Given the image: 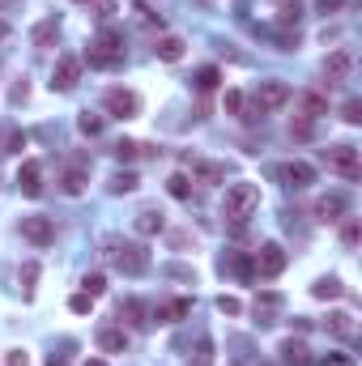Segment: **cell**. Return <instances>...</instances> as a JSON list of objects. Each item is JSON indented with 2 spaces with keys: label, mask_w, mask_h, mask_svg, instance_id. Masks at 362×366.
<instances>
[{
  "label": "cell",
  "mask_w": 362,
  "mask_h": 366,
  "mask_svg": "<svg viewBox=\"0 0 362 366\" xmlns=\"http://www.w3.org/2000/svg\"><path fill=\"white\" fill-rule=\"evenodd\" d=\"M260 209V187L256 183H230L222 196V217L230 226H248Z\"/></svg>",
  "instance_id": "obj_1"
},
{
  "label": "cell",
  "mask_w": 362,
  "mask_h": 366,
  "mask_svg": "<svg viewBox=\"0 0 362 366\" xmlns=\"http://www.w3.org/2000/svg\"><path fill=\"white\" fill-rule=\"evenodd\" d=\"M81 64L103 68V72L119 68V64H124V34H119L115 26H103V30H99V39L90 43V52H86V60H81Z\"/></svg>",
  "instance_id": "obj_2"
},
{
  "label": "cell",
  "mask_w": 362,
  "mask_h": 366,
  "mask_svg": "<svg viewBox=\"0 0 362 366\" xmlns=\"http://www.w3.org/2000/svg\"><path fill=\"white\" fill-rule=\"evenodd\" d=\"M107 260H111L115 273H124V277H141V273H150V252H145V243L111 238V243H107Z\"/></svg>",
  "instance_id": "obj_3"
},
{
  "label": "cell",
  "mask_w": 362,
  "mask_h": 366,
  "mask_svg": "<svg viewBox=\"0 0 362 366\" xmlns=\"http://www.w3.org/2000/svg\"><path fill=\"white\" fill-rule=\"evenodd\" d=\"M324 162H328V170L332 175H341V179H362V158H358V150L354 145H328L324 150Z\"/></svg>",
  "instance_id": "obj_4"
},
{
  "label": "cell",
  "mask_w": 362,
  "mask_h": 366,
  "mask_svg": "<svg viewBox=\"0 0 362 366\" xmlns=\"http://www.w3.org/2000/svg\"><path fill=\"white\" fill-rule=\"evenodd\" d=\"M252 264H256L260 281H273V277L285 273V247H281V243H264V247L252 256Z\"/></svg>",
  "instance_id": "obj_5"
},
{
  "label": "cell",
  "mask_w": 362,
  "mask_h": 366,
  "mask_svg": "<svg viewBox=\"0 0 362 366\" xmlns=\"http://www.w3.org/2000/svg\"><path fill=\"white\" fill-rule=\"evenodd\" d=\"M103 107H107L111 119H137L141 115V94L137 90H107Z\"/></svg>",
  "instance_id": "obj_6"
},
{
  "label": "cell",
  "mask_w": 362,
  "mask_h": 366,
  "mask_svg": "<svg viewBox=\"0 0 362 366\" xmlns=\"http://www.w3.org/2000/svg\"><path fill=\"white\" fill-rule=\"evenodd\" d=\"M290 99H294V90H290L285 81H260V85H256V99H252V103H256L264 115H269V111H281Z\"/></svg>",
  "instance_id": "obj_7"
},
{
  "label": "cell",
  "mask_w": 362,
  "mask_h": 366,
  "mask_svg": "<svg viewBox=\"0 0 362 366\" xmlns=\"http://www.w3.org/2000/svg\"><path fill=\"white\" fill-rule=\"evenodd\" d=\"M21 238L34 243V247H52V243H56V222H52V217H39V213L21 217Z\"/></svg>",
  "instance_id": "obj_8"
},
{
  "label": "cell",
  "mask_w": 362,
  "mask_h": 366,
  "mask_svg": "<svg viewBox=\"0 0 362 366\" xmlns=\"http://www.w3.org/2000/svg\"><path fill=\"white\" fill-rule=\"evenodd\" d=\"M77 81H81V60H77V56H60L56 68H52V81H47V85H52L56 94H68Z\"/></svg>",
  "instance_id": "obj_9"
},
{
  "label": "cell",
  "mask_w": 362,
  "mask_h": 366,
  "mask_svg": "<svg viewBox=\"0 0 362 366\" xmlns=\"http://www.w3.org/2000/svg\"><path fill=\"white\" fill-rule=\"evenodd\" d=\"M277 179L285 183V187H294V192H303V187H311V183H316V166H311V162H281L277 166Z\"/></svg>",
  "instance_id": "obj_10"
},
{
  "label": "cell",
  "mask_w": 362,
  "mask_h": 366,
  "mask_svg": "<svg viewBox=\"0 0 362 366\" xmlns=\"http://www.w3.org/2000/svg\"><path fill=\"white\" fill-rule=\"evenodd\" d=\"M64 192H68V196H81V192H86V183H90V158L86 154H77V158H72L68 166H64Z\"/></svg>",
  "instance_id": "obj_11"
},
{
  "label": "cell",
  "mask_w": 362,
  "mask_h": 366,
  "mask_svg": "<svg viewBox=\"0 0 362 366\" xmlns=\"http://www.w3.org/2000/svg\"><path fill=\"white\" fill-rule=\"evenodd\" d=\"M17 187H21V196H43V162H21L17 170Z\"/></svg>",
  "instance_id": "obj_12"
},
{
  "label": "cell",
  "mask_w": 362,
  "mask_h": 366,
  "mask_svg": "<svg viewBox=\"0 0 362 366\" xmlns=\"http://www.w3.org/2000/svg\"><path fill=\"white\" fill-rule=\"evenodd\" d=\"M299 115L316 124L320 115H328V94H324V90H303V94H299Z\"/></svg>",
  "instance_id": "obj_13"
},
{
  "label": "cell",
  "mask_w": 362,
  "mask_h": 366,
  "mask_svg": "<svg viewBox=\"0 0 362 366\" xmlns=\"http://www.w3.org/2000/svg\"><path fill=\"white\" fill-rule=\"evenodd\" d=\"M345 209H350V201L336 196V192H332V196H320V201H316V222L332 226V222H341V217H345Z\"/></svg>",
  "instance_id": "obj_14"
},
{
  "label": "cell",
  "mask_w": 362,
  "mask_h": 366,
  "mask_svg": "<svg viewBox=\"0 0 362 366\" xmlns=\"http://www.w3.org/2000/svg\"><path fill=\"white\" fill-rule=\"evenodd\" d=\"M192 179L197 183H226V162H209V158H192Z\"/></svg>",
  "instance_id": "obj_15"
},
{
  "label": "cell",
  "mask_w": 362,
  "mask_h": 366,
  "mask_svg": "<svg viewBox=\"0 0 362 366\" xmlns=\"http://www.w3.org/2000/svg\"><path fill=\"white\" fill-rule=\"evenodd\" d=\"M277 354H281L285 366H311V362H316V358H311V349H307V340H299V336H285Z\"/></svg>",
  "instance_id": "obj_16"
},
{
  "label": "cell",
  "mask_w": 362,
  "mask_h": 366,
  "mask_svg": "<svg viewBox=\"0 0 362 366\" xmlns=\"http://www.w3.org/2000/svg\"><path fill=\"white\" fill-rule=\"evenodd\" d=\"M183 52H188V43H183L179 34H162V39L154 43V56H158V60H166V64H179V60H183Z\"/></svg>",
  "instance_id": "obj_17"
},
{
  "label": "cell",
  "mask_w": 362,
  "mask_h": 366,
  "mask_svg": "<svg viewBox=\"0 0 362 366\" xmlns=\"http://www.w3.org/2000/svg\"><path fill=\"white\" fill-rule=\"evenodd\" d=\"M99 349H103V354H124V349H128V332L115 328V324H103V328H99Z\"/></svg>",
  "instance_id": "obj_18"
},
{
  "label": "cell",
  "mask_w": 362,
  "mask_h": 366,
  "mask_svg": "<svg viewBox=\"0 0 362 366\" xmlns=\"http://www.w3.org/2000/svg\"><path fill=\"white\" fill-rule=\"evenodd\" d=\"M132 226H137V234H141V238H154V234H162V226H166V217H162L158 209H141Z\"/></svg>",
  "instance_id": "obj_19"
},
{
  "label": "cell",
  "mask_w": 362,
  "mask_h": 366,
  "mask_svg": "<svg viewBox=\"0 0 362 366\" xmlns=\"http://www.w3.org/2000/svg\"><path fill=\"white\" fill-rule=\"evenodd\" d=\"M350 68H354V56L345 52V47H341V52H332V56L324 60V72H328V81H341V77H350Z\"/></svg>",
  "instance_id": "obj_20"
},
{
  "label": "cell",
  "mask_w": 362,
  "mask_h": 366,
  "mask_svg": "<svg viewBox=\"0 0 362 366\" xmlns=\"http://www.w3.org/2000/svg\"><path fill=\"white\" fill-rule=\"evenodd\" d=\"M192 315V298H171L166 307H158V324H175Z\"/></svg>",
  "instance_id": "obj_21"
},
{
  "label": "cell",
  "mask_w": 362,
  "mask_h": 366,
  "mask_svg": "<svg viewBox=\"0 0 362 366\" xmlns=\"http://www.w3.org/2000/svg\"><path fill=\"white\" fill-rule=\"evenodd\" d=\"M324 328L332 332V336H354V315L350 311H328V320H324Z\"/></svg>",
  "instance_id": "obj_22"
},
{
  "label": "cell",
  "mask_w": 362,
  "mask_h": 366,
  "mask_svg": "<svg viewBox=\"0 0 362 366\" xmlns=\"http://www.w3.org/2000/svg\"><path fill=\"white\" fill-rule=\"evenodd\" d=\"M277 307H285V298L277 294V289H264V294H256V315H260V324H269V315H273Z\"/></svg>",
  "instance_id": "obj_23"
},
{
  "label": "cell",
  "mask_w": 362,
  "mask_h": 366,
  "mask_svg": "<svg viewBox=\"0 0 362 366\" xmlns=\"http://www.w3.org/2000/svg\"><path fill=\"white\" fill-rule=\"evenodd\" d=\"M56 30H60V17H43L39 26L30 30V43H34V47H47V43L56 39Z\"/></svg>",
  "instance_id": "obj_24"
},
{
  "label": "cell",
  "mask_w": 362,
  "mask_h": 366,
  "mask_svg": "<svg viewBox=\"0 0 362 366\" xmlns=\"http://www.w3.org/2000/svg\"><path fill=\"white\" fill-rule=\"evenodd\" d=\"M311 294H316L320 303H332V298H341L345 289H341V281H336V277H320L316 285H311Z\"/></svg>",
  "instance_id": "obj_25"
},
{
  "label": "cell",
  "mask_w": 362,
  "mask_h": 366,
  "mask_svg": "<svg viewBox=\"0 0 362 366\" xmlns=\"http://www.w3.org/2000/svg\"><path fill=\"white\" fill-rule=\"evenodd\" d=\"M119 320H128L132 328H145V324H150V320H145V307H141L137 298H124V303H119Z\"/></svg>",
  "instance_id": "obj_26"
},
{
  "label": "cell",
  "mask_w": 362,
  "mask_h": 366,
  "mask_svg": "<svg viewBox=\"0 0 362 366\" xmlns=\"http://www.w3.org/2000/svg\"><path fill=\"white\" fill-rule=\"evenodd\" d=\"M119 162H132V158H141V154H154L150 145H137V141H115V150H111Z\"/></svg>",
  "instance_id": "obj_27"
},
{
  "label": "cell",
  "mask_w": 362,
  "mask_h": 366,
  "mask_svg": "<svg viewBox=\"0 0 362 366\" xmlns=\"http://www.w3.org/2000/svg\"><path fill=\"white\" fill-rule=\"evenodd\" d=\"M166 192H171L175 201H188V196H192V179L183 175V170H175V175L166 179Z\"/></svg>",
  "instance_id": "obj_28"
},
{
  "label": "cell",
  "mask_w": 362,
  "mask_h": 366,
  "mask_svg": "<svg viewBox=\"0 0 362 366\" xmlns=\"http://www.w3.org/2000/svg\"><path fill=\"white\" fill-rule=\"evenodd\" d=\"M17 150H26V132H17V128L0 132V154H17Z\"/></svg>",
  "instance_id": "obj_29"
},
{
  "label": "cell",
  "mask_w": 362,
  "mask_h": 366,
  "mask_svg": "<svg viewBox=\"0 0 362 366\" xmlns=\"http://www.w3.org/2000/svg\"><path fill=\"white\" fill-rule=\"evenodd\" d=\"M217 81H222V68H213V64H205V68L197 72V90H201V94L217 90Z\"/></svg>",
  "instance_id": "obj_30"
},
{
  "label": "cell",
  "mask_w": 362,
  "mask_h": 366,
  "mask_svg": "<svg viewBox=\"0 0 362 366\" xmlns=\"http://www.w3.org/2000/svg\"><path fill=\"white\" fill-rule=\"evenodd\" d=\"M299 17H303V5H299V0H281V9H277V21H281V26H299Z\"/></svg>",
  "instance_id": "obj_31"
},
{
  "label": "cell",
  "mask_w": 362,
  "mask_h": 366,
  "mask_svg": "<svg viewBox=\"0 0 362 366\" xmlns=\"http://www.w3.org/2000/svg\"><path fill=\"white\" fill-rule=\"evenodd\" d=\"M137 17H141V26H150V30H162V26H166L162 13H158V9H150L145 0H137Z\"/></svg>",
  "instance_id": "obj_32"
},
{
  "label": "cell",
  "mask_w": 362,
  "mask_h": 366,
  "mask_svg": "<svg viewBox=\"0 0 362 366\" xmlns=\"http://www.w3.org/2000/svg\"><path fill=\"white\" fill-rule=\"evenodd\" d=\"M111 192H115V196L137 192V175H132V170H115V175H111Z\"/></svg>",
  "instance_id": "obj_33"
},
{
  "label": "cell",
  "mask_w": 362,
  "mask_h": 366,
  "mask_svg": "<svg viewBox=\"0 0 362 366\" xmlns=\"http://www.w3.org/2000/svg\"><path fill=\"white\" fill-rule=\"evenodd\" d=\"M81 289H86L90 298H103V294H107V277H103V273H86V277H81Z\"/></svg>",
  "instance_id": "obj_34"
},
{
  "label": "cell",
  "mask_w": 362,
  "mask_h": 366,
  "mask_svg": "<svg viewBox=\"0 0 362 366\" xmlns=\"http://www.w3.org/2000/svg\"><path fill=\"white\" fill-rule=\"evenodd\" d=\"M192 366H213V340L201 336L197 340V354H192Z\"/></svg>",
  "instance_id": "obj_35"
},
{
  "label": "cell",
  "mask_w": 362,
  "mask_h": 366,
  "mask_svg": "<svg viewBox=\"0 0 362 366\" xmlns=\"http://www.w3.org/2000/svg\"><path fill=\"white\" fill-rule=\"evenodd\" d=\"M77 128H81V136H99V132H103V115H90V111H81Z\"/></svg>",
  "instance_id": "obj_36"
},
{
  "label": "cell",
  "mask_w": 362,
  "mask_h": 366,
  "mask_svg": "<svg viewBox=\"0 0 362 366\" xmlns=\"http://www.w3.org/2000/svg\"><path fill=\"white\" fill-rule=\"evenodd\" d=\"M222 107H226V115H243V107H248V99L239 90H226L222 94Z\"/></svg>",
  "instance_id": "obj_37"
},
{
  "label": "cell",
  "mask_w": 362,
  "mask_h": 366,
  "mask_svg": "<svg viewBox=\"0 0 362 366\" xmlns=\"http://www.w3.org/2000/svg\"><path fill=\"white\" fill-rule=\"evenodd\" d=\"M358 238H362L358 217H345V226H341V243H345V247H358Z\"/></svg>",
  "instance_id": "obj_38"
},
{
  "label": "cell",
  "mask_w": 362,
  "mask_h": 366,
  "mask_svg": "<svg viewBox=\"0 0 362 366\" xmlns=\"http://www.w3.org/2000/svg\"><path fill=\"white\" fill-rule=\"evenodd\" d=\"M68 311H72V315H90V311H94V298L81 289V294H72V298H68Z\"/></svg>",
  "instance_id": "obj_39"
},
{
  "label": "cell",
  "mask_w": 362,
  "mask_h": 366,
  "mask_svg": "<svg viewBox=\"0 0 362 366\" xmlns=\"http://www.w3.org/2000/svg\"><path fill=\"white\" fill-rule=\"evenodd\" d=\"M217 311H222V315H243V303H239L234 294H222V298H217Z\"/></svg>",
  "instance_id": "obj_40"
},
{
  "label": "cell",
  "mask_w": 362,
  "mask_h": 366,
  "mask_svg": "<svg viewBox=\"0 0 362 366\" xmlns=\"http://www.w3.org/2000/svg\"><path fill=\"white\" fill-rule=\"evenodd\" d=\"M234 273L243 277V281H252V277H256V264H252V256H234Z\"/></svg>",
  "instance_id": "obj_41"
},
{
  "label": "cell",
  "mask_w": 362,
  "mask_h": 366,
  "mask_svg": "<svg viewBox=\"0 0 362 366\" xmlns=\"http://www.w3.org/2000/svg\"><path fill=\"white\" fill-rule=\"evenodd\" d=\"M341 119H345V124H362V103H358V99H350V103L341 107Z\"/></svg>",
  "instance_id": "obj_42"
},
{
  "label": "cell",
  "mask_w": 362,
  "mask_h": 366,
  "mask_svg": "<svg viewBox=\"0 0 362 366\" xmlns=\"http://www.w3.org/2000/svg\"><path fill=\"white\" fill-rule=\"evenodd\" d=\"M311 132H316V124H311V119H294V124H290V136H299V141H307Z\"/></svg>",
  "instance_id": "obj_43"
},
{
  "label": "cell",
  "mask_w": 362,
  "mask_h": 366,
  "mask_svg": "<svg viewBox=\"0 0 362 366\" xmlns=\"http://www.w3.org/2000/svg\"><path fill=\"white\" fill-rule=\"evenodd\" d=\"M94 17H99L103 26H107V21L115 17V0H99V5H94Z\"/></svg>",
  "instance_id": "obj_44"
},
{
  "label": "cell",
  "mask_w": 362,
  "mask_h": 366,
  "mask_svg": "<svg viewBox=\"0 0 362 366\" xmlns=\"http://www.w3.org/2000/svg\"><path fill=\"white\" fill-rule=\"evenodd\" d=\"M5 362H9V366H30V354H26V349H9Z\"/></svg>",
  "instance_id": "obj_45"
},
{
  "label": "cell",
  "mask_w": 362,
  "mask_h": 366,
  "mask_svg": "<svg viewBox=\"0 0 362 366\" xmlns=\"http://www.w3.org/2000/svg\"><path fill=\"white\" fill-rule=\"evenodd\" d=\"M34 277H39V264H26V268H21V281H26V294L34 289Z\"/></svg>",
  "instance_id": "obj_46"
},
{
  "label": "cell",
  "mask_w": 362,
  "mask_h": 366,
  "mask_svg": "<svg viewBox=\"0 0 362 366\" xmlns=\"http://www.w3.org/2000/svg\"><path fill=\"white\" fill-rule=\"evenodd\" d=\"M26 94H30V85L21 81V85H13V94H9V99H13V103H26Z\"/></svg>",
  "instance_id": "obj_47"
},
{
  "label": "cell",
  "mask_w": 362,
  "mask_h": 366,
  "mask_svg": "<svg viewBox=\"0 0 362 366\" xmlns=\"http://www.w3.org/2000/svg\"><path fill=\"white\" fill-rule=\"evenodd\" d=\"M328 366H354V358H350V354H332Z\"/></svg>",
  "instance_id": "obj_48"
},
{
  "label": "cell",
  "mask_w": 362,
  "mask_h": 366,
  "mask_svg": "<svg viewBox=\"0 0 362 366\" xmlns=\"http://www.w3.org/2000/svg\"><path fill=\"white\" fill-rule=\"evenodd\" d=\"M341 5H345V0H320V9H324V13H336Z\"/></svg>",
  "instance_id": "obj_49"
},
{
  "label": "cell",
  "mask_w": 362,
  "mask_h": 366,
  "mask_svg": "<svg viewBox=\"0 0 362 366\" xmlns=\"http://www.w3.org/2000/svg\"><path fill=\"white\" fill-rule=\"evenodd\" d=\"M47 366H68V358H60V354H52V358H47Z\"/></svg>",
  "instance_id": "obj_50"
},
{
  "label": "cell",
  "mask_w": 362,
  "mask_h": 366,
  "mask_svg": "<svg viewBox=\"0 0 362 366\" xmlns=\"http://www.w3.org/2000/svg\"><path fill=\"white\" fill-rule=\"evenodd\" d=\"M81 366H107V362H103V358H86Z\"/></svg>",
  "instance_id": "obj_51"
},
{
  "label": "cell",
  "mask_w": 362,
  "mask_h": 366,
  "mask_svg": "<svg viewBox=\"0 0 362 366\" xmlns=\"http://www.w3.org/2000/svg\"><path fill=\"white\" fill-rule=\"evenodd\" d=\"M9 39V26H5V21H0V43H5Z\"/></svg>",
  "instance_id": "obj_52"
},
{
  "label": "cell",
  "mask_w": 362,
  "mask_h": 366,
  "mask_svg": "<svg viewBox=\"0 0 362 366\" xmlns=\"http://www.w3.org/2000/svg\"><path fill=\"white\" fill-rule=\"evenodd\" d=\"M77 5H90V0H77Z\"/></svg>",
  "instance_id": "obj_53"
}]
</instances>
